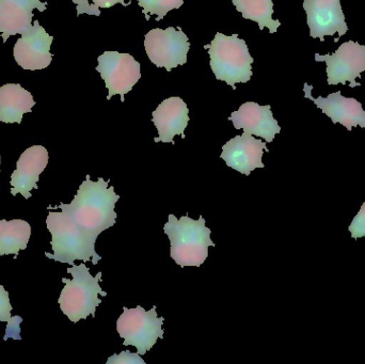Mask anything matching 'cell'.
<instances>
[{
    "label": "cell",
    "mask_w": 365,
    "mask_h": 364,
    "mask_svg": "<svg viewBox=\"0 0 365 364\" xmlns=\"http://www.w3.org/2000/svg\"><path fill=\"white\" fill-rule=\"evenodd\" d=\"M236 10L242 13L245 19H250L259 25V29L267 28L270 33L278 31L281 23L272 19L274 2L272 0H233Z\"/></svg>",
    "instance_id": "obj_20"
},
{
    "label": "cell",
    "mask_w": 365,
    "mask_h": 364,
    "mask_svg": "<svg viewBox=\"0 0 365 364\" xmlns=\"http://www.w3.org/2000/svg\"><path fill=\"white\" fill-rule=\"evenodd\" d=\"M108 185L109 181H105L103 177L93 182L88 175L70 204L61 203L48 209H61L81 229L98 237L101 233L117 224L118 214L115 209L120 196L115 194L113 186L108 187Z\"/></svg>",
    "instance_id": "obj_1"
},
{
    "label": "cell",
    "mask_w": 365,
    "mask_h": 364,
    "mask_svg": "<svg viewBox=\"0 0 365 364\" xmlns=\"http://www.w3.org/2000/svg\"><path fill=\"white\" fill-rule=\"evenodd\" d=\"M315 61L326 62L328 85L349 83V87H359L356 79L365 71V45L347 41L332 55L315 53Z\"/></svg>",
    "instance_id": "obj_9"
},
{
    "label": "cell",
    "mask_w": 365,
    "mask_h": 364,
    "mask_svg": "<svg viewBox=\"0 0 365 364\" xmlns=\"http://www.w3.org/2000/svg\"><path fill=\"white\" fill-rule=\"evenodd\" d=\"M94 6H98V8L109 9L111 6H115L117 4H123L124 6H128V4H125V0H92Z\"/></svg>",
    "instance_id": "obj_26"
},
{
    "label": "cell",
    "mask_w": 365,
    "mask_h": 364,
    "mask_svg": "<svg viewBox=\"0 0 365 364\" xmlns=\"http://www.w3.org/2000/svg\"><path fill=\"white\" fill-rule=\"evenodd\" d=\"M265 151L269 152L267 142L244 132L223 145L220 157L227 167L249 177L255 169L265 168L262 162Z\"/></svg>",
    "instance_id": "obj_12"
},
{
    "label": "cell",
    "mask_w": 365,
    "mask_h": 364,
    "mask_svg": "<svg viewBox=\"0 0 365 364\" xmlns=\"http://www.w3.org/2000/svg\"><path fill=\"white\" fill-rule=\"evenodd\" d=\"M188 107L181 98H167L152 113V121L158 130V138L154 142L175 143V137L185 138V130L188 125Z\"/></svg>",
    "instance_id": "obj_16"
},
{
    "label": "cell",
    "mask_w": 365,
    "mask_h": 364,
    "mask_svg": "<svg viewBox=\"0 0 365 364\" xmlns=\"http://www.w3.org/2000/svg\"><path fill=\"white\" fill-rule=\"evenodd\" d=\"M361 128H365V118H364V123H362Z\"/></svg>",
    "instance_id": "obj_27"
},
{
    "label": "cell",
    "mask_w": 365,
    "mask_h": 364,
    "mask_svg": "<svg viewBox=\"0 0 365 364\" xmlns=\"http://www.w3.org/2000/svg\"><path fill=\"white\" fill-rule=\"evenodd\" d=\"M34 105V96L19 83L0 87V122L21 124L23 115L31 113Z\"/></svg>",
    "instance_id": "obj_18"
},
{
    "label": "cell",
    "mask_w": 365,
    "mask_h": 364,
    "mask_svg": "<svg viewBox=\"0 0 365 364\" xmlns=\"http://www.w3.org/2000/svg\"><path fill=\"white\" fill-rule=\"evenodd\" d=\"M106 364H145V361L141 358L138 353H130V350H124L121 354H115L107 360Z\"/></svg>",
    "instance_id": "obj_23"
},
{
    "label": "cell",
    "mask_w": 365,
    "mask_h": 364,
    "mask_svg": "<svg viewBox=\"0 0 365 364\" xmlns=\"http://www.w3.org/2000/svg\"><path fill=\"white\" fill-rule=\"evenodd\" d=\"M53 36H49L38 21L17 40L13 51L15 61L24 70H44L53 60L51 46Z\"/></svg>",
    "instance_id": "obj_11"
},
{
    "label": "cell",
    "mask_w": 365,
    "mask_h": 364,
    "mask_svg": "<svg viewBox=\"0 0 365 364\" xmlns=\"http://www.w3.org/2000/svg\"><path fill=\"white\" fill-rule=\"evenodd\" d=\"M164 318H158L156 306L149 311L141 306L135 309L124 307L123 313L117 321V331L124 340V346H134L139 355L145 356L158 339H164Z\"/></svg>",
    "instance_id": "obj_6"
},
{
    "label": "cell",
    "mask_w": 365,
    "mask_h": 364,
    "mask_svg": "<svg viewBox=\"0 0 365 364\" xmlns=\"http://www.w3.org/2000/svg\"><path fill=\"white\" fill-rule=\"evenodd\" d=\"M12 306L9 298V293L4 290V286H0V322L10 324L14 318L11 316Z\"/></svg>",
    "instance_id": "obj_24"
},
{
    "label": "cell",
    "mask_w": 365,
    "mask_h": 364,
    "mask_svg": "<svg viewBox=\"0 0 365 364\" xmlns=\"http://www.w3.org/2000/svg\"><path fill=\"white\" fill-rule=\"evenodd\" d=\"M164 226V232L170 239V256L182 267H200L208 256V248L215 247L210 239L212 230L205 224V219L200 216L195 220L188 214L178 219L173 214L168 217Z\"/></svg>",
    "instance_id": "obj_3"
},
{
    "label": "cell",
    "mask_w": 365,
    "mask_h": 364,
    "mask_svg": "<svg viewBox=\"0 0 365 364\" xmlns=\"http://www.w3.org/2000/svg\"><path fill=\"white\" fill-rule=\"evenodd\" d=\"M304 9L313 38L324 41L336 33L341 38L349 31L341 0H304Z\"/></svg>",
    "instance_id": "obj_10"
},
{
    "label": "cell",
    "mask_w": 365,
    "mask_h": 364,
    "mask_svg": "<svg viewBox=\"0 0 365 364\" xmlns=\"http://www.w3.org/2000/svg\"><path fill=\"white\" fill-rule=\"evenodd\" d=\"M304 92H306L304 96L313 100L317 108L321 109L334 124H342L349 132L356 126L361 128L364 121L365 110L359 100L356 98H345L341 91L329 94L327 98L319 96L315 98L311 94L312 88L307 83L304 85Z\"/></svg>",
    "instance_id": "obj_14"
},
{
    "label": "cell",
    "mask_w": 365,
    "mask_h": 364,
    "mask_svg": "<svg viewBox=\"0 0 365 364\" xmlns=\"http://www.w3.org/2000/svg\"><path fill=\"white\" fill-rule=\"evenodd\" d=\"M230 121L236 130H242L248 134L263 138L267 143L272 142L277 134L281 132L278 121L274 118L270 105L261 106L255 102H247L237 111L231 113Z\"/></svg>",
    "instance_id": "obj_13"
},
{
    "label": "cell",
    "mask_w": 365,
    "mask_h": 364,
    "mask_svg": "<svg viewBox=\"0 0 365 364\" xmlns=\"http://www.w3.org/2000/svg\"><path fill=\"white\" fill-rule=\"evenodd\" d=\"M66 271L72 275V279H62L66 286L58 299L60 309L74 324L89 316L96 318V308L102 303L98 296H107V293L100 286L102 271L93 277L85 263L73 265Z\"/></svg>",
    "instance_id": "obj_4"
},
{
    "label": "cell",
    "mask_w": 365,
    "mask_h": 364,
    "mask_svg": "<svg viewBox=\"0 0 365 364\" xmlns=\"http://www.w3.org/2000/svg\"><path fill=\"white\" fill-rule=\"evenodd\" d=\"M138 6L143 8V14L147 16L148 21L150 15H158L156 21H162L170 11L177 10L184 4V0H137Z\"/></svg>",
    "instance_id": "obj_21"
},
{
    "label": "cell",
    "mask_w": 365,
    "mask_h": 364,
    "mask_svg": "<svg viewBox=\"0 0 365 364\" xmlns=\"http://www.w3.org/2000/svg\"><path fill=\"white\" fill-rule=\"evenodd\" d=\"M0 162H1V157H0Z\"/></svg>",
    "instance_id": "obj_28"
},
{
    "label": "cell",
    "mask_w": 365,
    "mask_h": 364,
    "mask_svg": "<svg viewBox=\"0 0 365 364\" xmlns=\"http://www.w3.org/2000/svg\"><path fill=\"white\" fill-rule=\"evenodd\" d=\"M349 231L353 239H362L365 236V202L362 204L361 209L358 212L351 224H349Z\"/></svg>",
    "instance_id": "obj_22"
},
{
    "label": "cell",
    "mask_w": 365,
    "mask_h": 364,
    "mask_svg": "<svg viewBox=\"0 0 365 364\" xmlns=\"http://www.w3.org/2000/svg\"><path fill=\"white\" fill-rule=\"evenodd\" d=\"M46 8V2L40 0H0V33L4 42L27 32L34 26V10L44 12Z\"/></svg>",
    "instance_id": "obj_17"
},
{
    "label": "cell",
    "mask_w": 365,
    "mask_h": 364,
    "mask_svg": "<svg viewBox=\"0 0 365 364\" xmlns=\"http://www.w3.org/2000/svg\"><path fill=\"white\" fill-rule=\"evenodd\" d=\"M48 164V152L42 145H34L26 150L16 165V170L11 175V194H21L25 199L31 198L32 189H38L40 175Z\"/></svg>",
    "instance_id": "obj_15"
},
{
    "label": "cell",
    "mask_w": 365,
    "mask_h": 364,
    "mask_svg": "<svg viewBox=\"0 0 365 364\" xmlns=\"http://www.w3.org/2000/svg\"><path fill=\"white\" fill-rule=\"evenodd\" d=\"M208 48L210 68L218 80L236 89V83H246L252 77V63L255 61L249 53L246 41L238 38V34L225 36L217 32Z\"/></svg>",
    "instance_id": "obj_5"
},
{
    "label": "cell",
    "mask_w": 365,
    "mask_h": 364,
    "mask_svg": "<svg viewBox=\"0 0 365 364\" xmlns=\"http://www.w3.org/2000/svg\"><path fill=\"white\" fill-rule=\"evenodd\" d=\"M96 71L105 81L109 93L107 100L113 95L121 96L132 91L141 78V66L132 55L119 51H105L98 58Z\"/></svg>",
    "instance_id": "obj_8"
},
{
    "label": "cell",
    "mask_w": 365,
    "mask_h": 364,
    "mask_svg": "<svg viewBox=\"0 0 365 364\" xmlns=\"http://www.w3.org/2000/svg\"><path fill=\"white\" fill-rule=\"evenodd\" d=\"M73 2L77 6V16L85 14V13L86 14L96 15V16L101 15L100 8L94 4H90L88 0H73Z\"/></svg>",
    "instance_id": "obj_25"
},
{
    "label": "cell",
    "mask_w": 365,
    "mask_h": 364,
    "mask_svg": "<svg viewBox=\"0 0 365 364\" xmlns=\"http://www.w3.org/2000/svg\"><path fill=\"white\" fill-rule=\"evenodd\" d=\"M145 48L152 63L171 72L177 66L187 63L190 44L182 29L156 28L145 34Z\"/></svg>",
    "instance_id": "obj_7"
},
{
    "label": "cell",
    "mask_w": 365,
    "mask_h": 364,
    "mask_svg": "<svg viewBox=\"0 0 365 364\" xmlns=\"http://www.w3.org/2000/svg\"><path fill=\"white\" fill-rule=\"evenodd\" d=\"M30 235L31 227L25 220H0V256L13 254L16 258L27 248Z\"/></svg>",
    "instance_id": "obj_19"
},
{
    "label": "cell",
    "mask_w": 365,
    "mask_h": 364,
    "mask_svg": "<svg viewBox=\"0 0 365 364\" xmlns=\"http://www.w3.org/2000/svg\"><path fill=\"white\" fill-rule=\"evenodd\" d=\"M46 226L51 234L53 254L45 256L59 263L75 265V261L89 262L96 265L102 256L96 250L98 237L81 229L64 212H51L46 218Z\"/></svg>",
    "instance_id": "obj_2"
}]
</instances>
